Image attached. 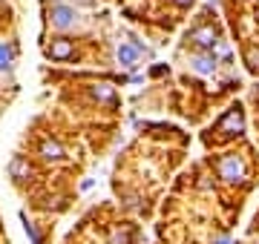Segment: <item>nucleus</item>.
<instances>
[{"label":"nucleus","instance_id":"nucleus-7","mask_svg":"<svg viewBox=\"0 0 259 244\" xmlns=\"http://www.w3.org/2000/svg\"><path fill=\"white\" fill-rule=\"evenodd\" d=\"M190 66H193L199 75H210L213 69H216V57H213V55H199V57L190 60Z\"/></svg>","mask_w":259,"mask_h":244},{"label":"nucleus","instance_id":"nucleus-8","mask_svg":"<svg viewBox=\"0 0 259 244\" xmlns=\"http://www.w3.org/2000/svg\"><path fill=\"white\" fill-rule=\"evenodd\" d=\"M40 155H44L47 161H61L64 158V147H61L58 141H44L40 144Z\"/></svg>","mask_w":259,"mask_h":244},{"label":"nucleus","instance_id":"nucleus-13","mask_svg":"<svg viewBox=\"0 0 259 244\" xmlns=\"http://www.w3.org/2000/svg\"><path fill=\"white\" fill-rule=\"evenodd\" d=\"M216 244H231V241H228V238H219V241H216Z\"/></svg>","mask_w":259,"mask_h":244},{"label":"nucleus","instance_id":"nucleus-10","mask_svg":"<svg viewBox=\"0 0 259 244\" xmlns=\"http://www.w3.org/2000/svg\"><path fill=\"white\" fill-rule=\"evenodd\" d=\"M9 169H12V175H15V178H26V175H29V164L23 158H15L9 164Z\"/></svg>","mask_w":259,"mask_h":244},{"label":"nucleus","instance_id":"nucleus-2","mask_svg":"<svg viewBox=\"0 0 259 244\" xmlns=\"http://www.w3.org/2000/svg\"><path fill=\"white\" fill-rule=\"evenodd\" d=\"M219 172H222L225 181H242V178H245V167H242V161L236 158V155H228V158H222V164H219Z\"/></svg>","mask_w":259,"mask_h":244},{"label":"nucleus","instance_id":"nucleus-3","mask_svg":"<svg viewBox=\"0 0 259 244\" xmlns=\"http://www.w3.org/2000/svg\"><path fill=\"white\" fill-rule=\"evenodd\" d=\"M190 40H193L196 46H202V49H213L216 43H219V35H216V29L210 26H199L190 32Z\"/></svg>","mask_w":259,"mask_h":244},{"label":"nucleus","instance_id":"nucleus-4","mask_svg":"<svg viewBox=\"0 0 259 244\" xmlns=\"http://www.w3.org/2000/svg\"><path fill=\"white\" fill-rule=\"evenodd\" d=\"M47 55L49 57H55V60H66V57H72V43H69V40H52V43H49L47 46Z\"/></svg>","mask_w":259,"mask_h":244},{"label":"nucleus","instance_id":"nucleus-6","mask_svg":"<svg viewBox=\"0 0 259 244\" xmlns=\"http://www.w3.org/2000/svg\"><path fill=\"white\" fill-rule=\"evenodd\" d=\"M225 132H242V127H245V118H242L239 109H231V112L222 118V124H219Z\"/></svg>","mask_w":259,"mask_h":244},{"label":"nucleus","instance_id":"nucleus-5","mask_svg":"<svg viewBox=\"0 0 259 244\" xmlns=\"http://www.w3.org/2000/svg\"><path fill=\"white\" fill-rule=\"evenodd\" d=\"M141 46H133V43H121L118 52H115V57H118V64L121 66H133L136 64V57H139Z\"/></svg>","mask_w":259,"mask_h":244},{"label":"nucleus","instance_id":"nucleus-11","mask_svg":"<svg viewBox=\"0 0 259 244\" xmlns=\"http://www.w3.org/2000/svg\"><path fill=\"white\" fill-rule=\"evenodd\" d=\"M12 57H15V52L9 46H0V72H9L12 69Z\"/></svg>","mask_w":259,"mask_h":244},{"label":"nucleus","instance_id":"nucleus-12","mask_svg":"<svg viewBox=\"0 0 259 244\" xmlns=\"http://www.w3.org/2000/svg\"><path fill=\"white\" fill-rule=\"evenodd\" d=\"M190 3H193V0H176V6H182V9H187Z\"/></svg>","mask_w":259,"mask_h":244},{"label":"nucleus","instance_id":"nucleus-1","mask_svg":"<svg viewBox=\"0 0 259 244\" xmlns=\"http://www.w3.org/2000/svg\"><path fill=\"white\" fill-rule=\"evenodd\" d=\"M49 20H52L55 29H75L78 23H81V15H78L72 6L58 3V6H52V12H49Z\"/></svg>","mask_w":259,"mask_h":244},{"label":"nucleus","instance_id":"nucleus-9","mask_svg":"<svg viewBox=\"0 0 259 244\" xmlns=\"http://www.w3.org/2000/svg\"><path fill=\"white\" fill-rule=\"evenodd\" d=\"M93 95L98 101H112V98H115V89H112L110 84H98V86H93Z\"/></svg>","mask_w":259,"mask_h":244}]
</instances>
